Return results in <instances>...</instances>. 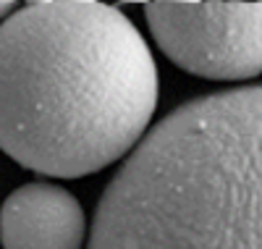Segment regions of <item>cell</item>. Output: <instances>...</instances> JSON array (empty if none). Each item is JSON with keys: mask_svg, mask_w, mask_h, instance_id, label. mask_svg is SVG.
Instances as JSON below:
<instances>
[{"mask_svg": "<svg viewBox=\"0 0 262 249\" xmlns=\"http://www.w3.org/2000/svg\"><path fill=\"white\" fill-rule=\"evenodd\" d=\"M158 108V66L116 6L53 0L0 21V150L79 178L121 160Z\"/></svg>", "mask_w": 262, "mask_h": 249, "instance_id": "1", "label": "cell"}, {"mask_svg": "<svg viewBox=\"0 0 262 249\" xmlns=\"http://www.w3.org/2000/svg\"><path fill=\"white\" fill-rule=\"evenodd\" d=\"M45 3H53V0H27V6H45Z\"/></svg>", "mask_w": 262, "mask_h": 249, "instance_id": "7", "label": "cell"}, {"mask_svg": "<svg viewBox=\"0 0 262 249\" xmlns=\"http://www.w3.org/2000/svg\"><path fill=\"white\" fill-rule=\"evenodd\" d=\"M86 249H262V84L152 126L102 192Z\"/></svg>", "mask_w": 262, "mask_h": 249, "instance_id": "2", "label": "cell"}, {"mask_svg": "<svg viewBox=\"0 0 262 249\" xmlns=\"http://www.w3.org/2000/svg\"><path fill=\"white\" fill-rule=\"evenodd\" d=\"M0 3H16V0H0Z\"/></svg>", "mask_w": 262, "mask_h": 249, "instance_id": "8", "label": "cell"}, {"mask_svg": "<svg viewBox=\"0 0 262 249\" xmlns=\"http://www.w3.org/2000/svg\"><path fill=\"white\" fill-rule=\"evenodd\" d=\"M86 218L79 199L53 184H24L0 208L3 249H81Z\"/></svg>", "mask_w": 262, "mask_h": 249, "instance_id": "4", "label": "cell"}, {"mask_svg": "<svg viewBox=\"0 0 262 249\" xmlns=\"http://www.w3.org/2000/svg\"><path fill=\"white\" fill-rule=\"evenodd\" d=\"M11 8H13V3H0V18H6L11 13Z\"/></svg>", "mask_w": 262, "mask_h": 249, "instance_id": "5", "label": "cell"}, {"mask_svg": "<svg viewBox=\"0 0 262 249\" xmlns=\"http://www.w3.org/2000/svg\"><path fill=\"white\" fill-rule=\"evenodd\" d=\"M259 3H262V0H259Z\"/></svg>", "mask_w": 262, "mask_h": 249, "instance_id": "9", "label": "cell"}, {"mask_svg": "<svg viewBox=\"0 0 262 249\" xmlns=\"http://www.w3.org/2000/svg\"><path fill=\"white\" fill-rule=\"evenodd\" d=\"M155 3H200V0H155Z\"/></svg>", "mask_w": 262, "mask_h": 249, "instance_id": "6", "label": "cell"}, {"mask_svg": "<svg viewBox=\"0 0 262 249\" xmlns=\"http://www.w3.org/2000/svg\"><path fill=\"white\" fill-rule=\"evenodd\" d=\"M144 13L152 39L179 69L212 81H244L262 74L259 0H152Z\"/></svg>", "mask_w": 262, "mask_h": 249, "instance_id": "3", "label": "cell"}]
</instances>
